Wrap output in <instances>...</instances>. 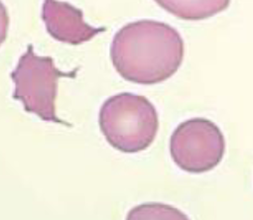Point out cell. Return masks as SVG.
I'll return each mask as SVG.
<instances>
[{
	"label": "cell",
	"instance_id": "obj_6",
	"mask_svg": "<svg viewBox=\"0 0 253 220\" xmlns=\"http://www.w3.org/2000/svg\"><path fill=\"white\" fill-rule=\"evenodd\" d=\"M154 1L169 13L187 21H199L212 17L225 10L230 3V0H154Z\"/></svg>",
	"mask_w": 253,
	"mask_h": 220
},
{
	"label": "cell",
	"instance_id": "obj_1",
	"mask_svg": "<svg viewBox=\"0 0 253 220\" xmlns=\"http://www.w3.org/2000/svg\"><path fill=\"white\" fill-rule=\"evenodd\" d=\"M184 41L172 26L139 20L123 26L110 45L116 72L127 81L151 85L176 73L184 59Z\"/></svg>",
	"mask_w": 253,
	"mask_h": 220
},
{
	"label": "cell",
	"instance_id": "obj_3",
	"mask_svg": "<svg viewBox=\"0 0 253 220\" xmlns=\"http://www.w3.org/2000/svg\"><path fill=\"white\" fill-rule=\"evenodd\" d=\"M78 70L65 73L57 69L51 57L38 56L30 44L10 74L15 84L13 98L22 102L25 111L40 119L66 124L56 114L58 80L75 77Z\"/></svg>",
	"mask_w": 253,
	"mask_h": 220
},
{
	"label": "cell",
	"instance_id": "obj_7",
	"mask_svg": "<svg viewBox=\"0 0 253 220\" xmlns=\"http://www.w3.org/2000/svg\"><path fill=\"white\" fill-rule=\"evenodd\" d=\"M126 220H190V218L174 206L160 202H147L130 209Z\"/></svg>",
	"mask_w": 253,
	"mask_h": 220
},
{
	"label": "cell",
	"instance_id": "obj_8",
	"mask_svg": "<svg viewBox=\"0 0 253 220\" xmlns=\"http://www.w3.org/2000/svg\"><path fill=\"white\" fill-rule=\"evenodd\" d=\"M8 28H9L8 11L5 5L0 1V46L5 42L7 38Z\"/></svg>",
	"mask_w": 253,
	"mask_h": 220
},
{
	"label": "cell",
	"instance_id": "obj_5",
	"mask_svg": "<svg viewBox=\"0 0 253 220\" xmlns=\"http://www.w3.org/2000/svg\"><path fill=\"white\" fill-rule=\"evenodd\" d=\"M42 19L52 38L70 45L88 42L105 31V27L96 28L88 25L81 9L58 0H44Z\"/></svg>",
	"mask_w": 253,
	"mask_h": 220
},
{
	"label": "cell",
	"instance_id": "obj_2",
	"mask_svg": "<svg viewBox=\"0 0 253 220\" xmlns=\"http://www.w3.org/2000/svg\"><path fill=\"white\" fill-rule=\"evenodd\" d=\"M98 123L110 146L123 153H138L154 142L159 118L145 96L122 92L110 96L100 107Z\"/></svg>",
	"mask_w": 253,
	"mask_h": 220
},
{
	"label": "cell",
	"instance_id": "obj_4",
	"mask_svg": "<svg viewBox=\"0 0 253 220\" xmlns=\"http://www.w3.org/2000/svg\"><path fill=\"white\" fill-rule=\"evenodd\" d=\"M225 140L221 130L206 118H192L179 124L170 139L174 163L183 171L203 174L222 160Z\"/></svg>",
	"mask_w": 253,
	"mask_h": 220
}]
</instances>
